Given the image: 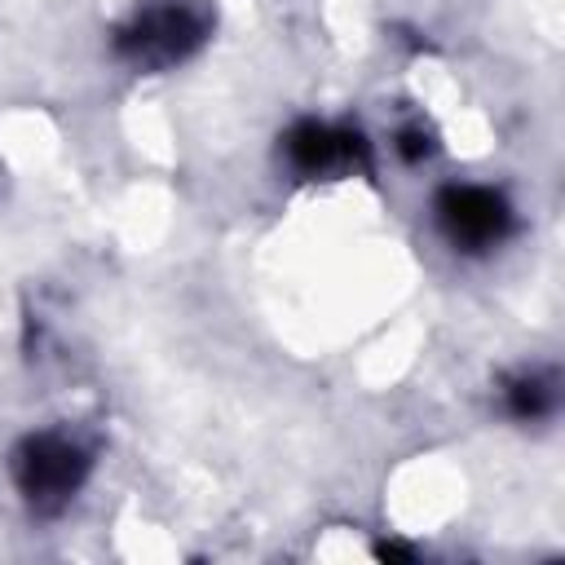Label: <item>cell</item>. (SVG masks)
<instances>
[{"label": "cell", "mask_w": 565, "mask_h": 565, "mask_svg": "<svg viewBox=\"0 0 565 565\" xmlns=\"http://www.w3.org/2000/svg\"><path fill=\"white\" fill-rule=\"evenodd\" d=\"M88 472V455L71 441V437H57V433H40V437H26L13 455V477H18V490L26 494L31 508L40 512H53L62 508L79 481Z\"/></svg>", "instance_id": "6da1fadb"}, {"label": "cell", "mask_w": 565, "mask_h": 565, "mask_svg": "<svg viewBox=\"0 0 565 565\" xmlns=\"http://www.w3.org/2000/svg\"><path fill=\"white\" fill-rule=\"evenodd\" d=\"M437 221L446 230V238L463 252H486L494 243H503L508 225H512V207L499 190L486 185H450L437 199Z\"/></svg>", "instance_id": "7a4b0ae2"}, {"label": "cell", "mask_w": 565, "mask_h": 565, "mask_svg": "<svg viewBox=\"0 0 565 565\" xmlns=\"http://www.w3.org/2000/svg\"><path fill=\"white\" fill-rule=\"evenodd\" d=\"M203 40V22L185 9H154L137 18L128 31H119V53L141 71H163L181 62Z\"/></svg>", "instance_id": "3957f363"}, {"label": "cell", "mask_w": 565, "mask_h": 565, "mask_svg": "<svg viewBox=\"0 0 565 565\" xmlns=\"http://www.w3.org/2000/svg\"><path fill=\"white\" fill-rule=\"evenodd\" d=\"M362 137H349V132H335L318 119H305L287 132V159L305 172V177H318V172H331L340 163H349L353 154H362L358 146Z\"/></svg>", "instance_id": "277c9868"}, {"label": "cell", "mask_w": 565, "mask_h": 565, "mask_svg": "<svg viewBox=\"0 0 565 565\" xmlns=\"http://www.w3.org/2000/svg\"><path fill=\"white\" fill-rule=\"evenodd\" d=\"M508 406H512L516 419H539V415L552 411V384L543 375H521L508 388Z\"/></svg>", "instance_id": "5b68a950"}, {"label": "cell", "mask_w": 565, "mask_h": 565, "mask_svg": "<svg viewBox=\"0 0 565 565\" xmlns=\"http://www.w3.org/2000/svg\"><path fill=\"white\" fill-rule=\"evenodd\" d=\"M397 150L415 163V159H424V154L433 150V141H428V132H424V128H406V132L397 137Z\"/></svg>", "instance_id": "8992f818"}]
</instances>
